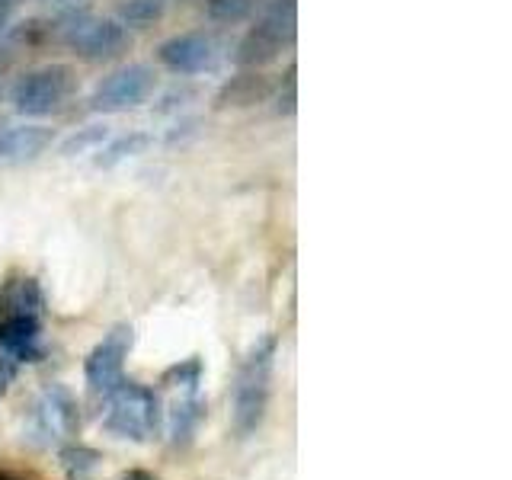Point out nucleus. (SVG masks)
I'll return each instance as SVG.
<instances>
[{
  "label": "nucleus",
  "instance_id": "nucleus-1",
  "mask_svg": "<svg viewBox=\"0 0 512 480\" xmlns=\"http://www.w3.org/2000/svg\"><path fill=\"white\" fill-rule=\"evenodd\" d=\"M276 356H279V340L269 333L263 340H256L244 362L237 365L234 394H231V426L240 439H250L266 420Z\"/></svg>",
  "mask_w": 512,
  "mask_h": 480
},
{
  "label": "nucleus",
  "instance_id": "nucleus-2",
  "mask_svg": "<svg viewBox=\"0 0 512 480\" xmlns=\"http://www.w3.org/2000/svg\"><path fill=\"white\" fill-rule=\"evenodd\" d=\"M106 416H103V429L116 439L128 442H148L157 436L160 426V404L157 394L148 384L138 381H122L116 391L106 394Z\"/></svg>",
  "mask_w": 512,
  "mask_h": 480
},
{
  "label": "nucleus",
  "instance_id": "nucleus-3",
  "mask_svg": "<svg viewBox=\"0 0 512 480\" xmlns=\"http://www.w3.org/2000/svg\"><path fill=\"white\" fill-rule=\"evenodd\" d=\"M295 23V0H276L263 20L240 39L237 61L250 71L276 61L282 48L295 39Z\"/></svg>",
  "mask_w": 512,
  "mask_h": 480
},
{
  "label": "nucleus",
  "instance_id": "nucleus-4",
  "mask_svg": "<svg viewBox=\"0 0 512 480\" xmlns=\"http://www.w3.org/2000/svg\"><path fill=\"white\" fill-rule=\"evenodd\" d=\"M132 343H135V330L128 324H119L90 349V356L84 362V378L93 397H106L125 381V359L132 352Z\"/></svg>",
  "mask_w": 512,
  "mask_h": 480
},
{
  "label": "nucleus",
  "instance_id": "nucleus-5",
  "mask_svg": "<svg viewBox=\"0 0 512 480\" xmlns=\"http://www.w3.org/2000/svg\"><path fill=\"white\" fill-rule=\"evenodd\" d=\"M77 429V400L64 384H48L29 410V439L39 445H58Z\"/></svg>",
  "mask_w": 512,
  "mask_h": 480
},
{
  "label": "nucleus",
  "instance_id": "nucleus-6",
  "mask_svg": "<svg viewBox=\"0 0 512 480\" xmlns=\"http://www.w3.org/2000/svg\"><path fill=\"white\" fill-rule=\"evenodd\" d=\"M71 71L52 64V68L32 71L26 77L16 80L13 87V106L23 116H48V112H58L71 96Z\"/></svg>",
  "mask_w": 512,
  "mask_h": 480
},
{
  "label": "nucleus",
  "instance_id": "nucleus-7",
  "mask_svg": "<svg viewBox=\"0 0 512 480\" xmlns=\"http://www.w3.org/2000/svg\"><path fill=\"white\" fill-rule=\"evenodd\" d=\"M64 42H68V48L80 58L103 61V58H116L119 52H125L128 32L119 20L77 13L68 20V26H64Z\"/></svg>",
  "mask_w": 512,
  "mask_h": 480
},
{
  "label": "nucleus",
  "instance_id": "nucleus-8",
  "mask_svg": "<svg viewBox=\"0 0 512 480\" xmlns=\"http://www.w3.org/2000/svg\"><path fill=\"white\" fill-rule=\"evenodd\" d=\"M154 90V74L144 64H128V68L109 74L93 93V109L96 112H122L141 106Z\"/></svg>",
  "mask_w": 512,
  "mask_h": 480
},
{
  "label": "nucleus",
  "instance_id": "nucleus-9",
  "mask_svg": "<svg viewBox=\"0 0 512 480\" xmlns=\"http://www.w3.org/2000/svg\"><path fill=\"white\" fill-rule=\"evenodd\" d=\"M42 314H0V359L42 362Z\"/></svg>",
  "mask_w": 512,
  "mask_h": 480
},
{
  "label": "nucleus",
  "instance_id": "nucleus-10",
  "mask_svg": "<svg viewBox=\"0 0 512 480\" xmlns=\"http://www.w3.org/2000/svg\"><path fill=\"white\" fill-rule=\"evenodd\" d=\"M160 61L176 74H202L215 68L218 48L205 32H183L160 45Z\"/></svg>",
  "mask_w": 512,
  "mask_h": 480
},
{
  "label": "nucleus",
  "instance_id": "nucleus-11",
  "mask_svg": "<svg viewBox=\"0 0 512 480\" xmlns=\"http://www.w3.org/2000/svg\"><path fill=\"white\" fill-rule=\"evenodd\" d=\"M52 138V128L45 125H10L0 132V160H7V164L32 160L52 144Z\"/></svg>",
  "mask_w": 512,
  "mask_h": 480
},
{
  "label": "nucleus",
  "instance_id": "nucleus-12",
  "mask_svg": "<svg viewBox=\"0 0 512 480\" xmlns=\"http://www.w3.org/2000/svg\"><path fill=\"white\" fill-rule=\"evenodd\" d=\"M272 96V84H269V77L260 74V71H244V74H237L231 77L228 84H224L215 96V103L221 109H247V106H260L266 103Z\"/></svg>",
  "mask_w": 512,
  "mask_h": 480
},
{
  "label": "nucleus",
  "instance_id": "nucleus-13",
  "mask_svg": "<svg viewBox=\"0 0 512 480\" xmlns=\"http://www.w3.org/2000/svg\"><path fill=\"white\" fill-rule=\"evenodd\" d=\"M205 420V400L199 391H186L176 404L170 407V442L173 448H186Z\"/></svg>",
  "mask_w": 512,
  "mask_h": 480
},
{
  "label": "nucleus",
  "instance_id": "nucleus-14",
  "mask_svg": "<svg viewBox=\"0 0 512 480\" xmlns=\"http://www.w3.org/2000/svg\"><path fill=\"white\" fill-rule=\"evenodd\" d=\"M45 298L36 279L13 276L0 288V314H42Z\"/></svg>",
  "mask_w": 512,
  "mask_h": 480
},
{
  "label": "nucleus",
  "instance_id": "nucleus-15",
  "mask_svg": "<svg viewBox=\"0 0 512 480\" xmlns=\"http://www.w3.org/2000/svg\"><path fill=\"white\" fill-rule=\"evenodd\" d=\"M148 144H151V135H144V132H132V135H125V138L109 141V148H103L100 157H96V167H116V164H122V160H128V157L144 154V151H148Z\"/></svg>",
  "mask_w": 512,
  "mask_h": 480
},
{
  "label": "nucleus",
  "instance_id": "nucleus-16",
  "mask_svg": "<svg viewBox=\"0 0 512 480\" xmlns=\"http://www.w3.org/2000/svg\"><path fill=\"white\" fill-rule=\"evenodd\" d=\"M167 0H125L119 10V23L122 26H135V29H148L154 20L164 16Z\"/></svg>",
  "mask_w": 512,
  "mask_h": 480
},
{
  "label": "nucleus",
  "instance_id": "nucleus-17",
  "mask_svg": "<svg viewBox=\"0 0 512 480\" xmlns=\"http://www.w3.org/2000/svg\"><path fill=\"white\" fill-rule=\"evenodd\" d=\"M109 141V132L106 125H87L80 128L77 135H71L68 141L61 144V154L64 157H77V154H96Z\"/></svg>",
  "mask_w": 512,
  "mask_h": 480
},
{
  "label": "nucleus",
  "instance_id": "nucleus-18",
  "mask_svg": "<svg viewBox=\"0 0 512 480\" xmlns=\"http://www.w3.org/2000/svg\"><path fill=\"white\" fill-rule=\"evenodd\" d=\"M96 461H100V455L84 445H68L61 452V464H64V471L71 474V480H84L96 468Z\"/></svg>",
  "mask_w": 512,
  "mask_h": 480
},
{
  "label": "nucleus",
  "instance_id": "nucleus-19",
  "mask_svg": "<svg viewBox=\"0 0 512 480\" xmlns=\"http://www.w3.org/2000/svg\"><path fill=\"white\" fill-rule=\"evenodd\" d=\"M253 10V0H208V16L215 23H240Z\"/></svg>",
  "mask_w": 512,
  "mask_h": 480
},
{
  "label": "nucleus",
  "instance_id": "nucleus-20",
  "mask_svg": "<svg viewBox=\"0 0 512 480\" xmlns=\"http://www.w3.org/2000/svg\"><path fill=\"white\" fill-rule=\"evenodd\" d=\"M167 384H173V388H183V391H199V381H202V362L192 356L186 359L183 365H173L170 372L164 375Z\"/></svg>",
  "mask_w": 512,
  "mask_h": 480
},
{
  "label": "nucleus",
  "instance_id": "nucleus-21",
  "mask_svg": "<svg viewBox=\"0 0 512 480\" xmlns=\"http://www.w3.org/2000/svg\"><path fill=\"white\" fill-rule=\"evenodd\" d=\"M45 4L52 7V10H58L61 16H68V20H71V16L84 13V7L90 4V0H45Z\"/></svg>",
  "mask_w": 512,
  "mask_h": 480
},
{
  "label": "nucleus",
  "instance_id": "nucleus-22",
  "mask_svg": "<svg viewBox=\"0 0 512 480\" xmlns=\"http://www.w3.org/2000/svg\"><path fill=\"white\" fill-rule=\"evenodd\" d=\"M16 372H20V365L10 362V359H0V394H7V388L13 384Z\"/></svg>",
  "mask_w": 512,
  "mask_h": 480
},
{
  "label": "nucleus",
  "instance_id": "nucleus-23",
  "mask_svg": "<svg viewBox=\"0 0 512 480\" xmlns=\"http://www.w3.org/2000/svg\"><path fill=\"white\" fill-rule=\"evenodd\" d=\"M122 480H157V477L148 474V471H132V474H125Z\"/></svg>",
  "mask_w": 512,
  "mask_h": 480
},
{
  "label": "nucleus",
  "instance_id": "nucleus-24",
  "mask_svg": "<svg viewBox=\"0 0 512 480\" xmlns=\"http://www.w3.org/2000/svg\"><path fill=\"white\" fill-rule=\"evenodd\" d=\"M0 480H20V477H13V474H7V471H0Z\"/></svg>",
  "mask_w": 512,
  "mask_h": 480
}]
</instances>
